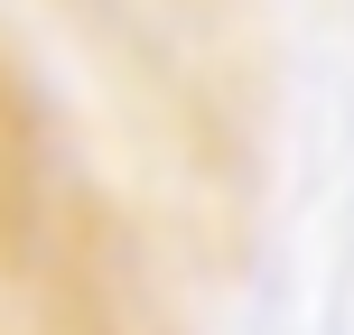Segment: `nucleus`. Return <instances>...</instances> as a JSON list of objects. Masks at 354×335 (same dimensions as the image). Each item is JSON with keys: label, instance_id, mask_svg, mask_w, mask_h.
Wrapping results in <instances>:
<instances>
[{"label": "nucleus", "instance_id": "nucleus-1", "mask_svg": "<svg viewBox=\"0 0 354 335\" xmlns=\"http://www.w3.org/2000/svg\"><path fill=\"white\" fill-rule=\"evenodd\" d=\"M28 280H37V335H159L140 242L103 186H56Z\"/></svg>", "mask_w": 354, "mask_h": 335}, {"label": "nucleus", "instance_id": "nucleus-2", "mask_svg": "<svg viewBox=\"0 0 354 335\" xmlns=\"http://www.w3.org/2000/svg\"><path fill=\"white\" fill-rule=\"evenodd\" d=\"M47 214H56V131H47L28 66L0 47V270L28 280L37 242H47Z\"/></svg>", "mask_w": 354, "mask_h": 335}]
</instances>
